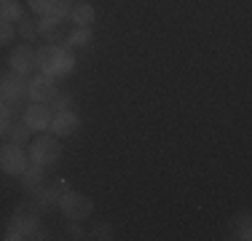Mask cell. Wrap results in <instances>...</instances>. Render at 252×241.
Segmentation results:
<instances>
[{
	"mask_svg": "<svg viewBox=\"0 0 252 241\" xmlns=\"http://www.w3.org/2000/svg\"><path fill=\"white\" fill-rule=\"evenodd\" d=\"M35 64H38L40 72H46L51 78H64V75H73L75 57L62 46H43L35 51Z\"/></svg>",
	"mask_w": 252,
	"mask_h": 241,
	"instance_id": "1",
	"label": "cell"
},
{
	"mask_svg": "<svg viewBox=\"0 0 252 241\" xmlns=\"http://www.w3.org/2000/svg\"><path fill=\"white\" fill-rule=\"evenodd\" d=\"M62 158V145H59V140L57 137H38L32 145H30V161L32 164H38V166H54L57 161Z\"/></svg>",
	"mask_w": 252,
	"mask_h": 241,
	"instance_id": "2",
	"label": "cell"
},
{
	"mask_svg": "<svg viewBox=\"0 0 252 241\" xmlns=\"http://www.w3.org/2000/svg\"><path fill=\"white\" fill-rule=\"evenodd\" d=\"M25 96H30V83L25 75L11 70L0 78V99H5V105H19Z\"/></svg>",
	"mask_w": 252,
	"mask_h": 241,
	"instance_id": "3",
	"label": "cell"
},
{
	"mask_svg": "<svg viewBox=\"0 0 252 241\" xmlns=\"http://www.w3.org/2000/svg\"><path fill=\"white\" fill-rule=\"evenodd\" d=\"M59 207H62V212L67 220H89L94 212V201L86 196H81V193H64V198L59 201Z\"/></svg>",
	"mask_w": 252,
	"mask_h": 241,
	"instance_id": "4",
	"label": "cell"
},
{
	"mask_svg": "<svg viewBox=\"0 0 252 241\" xmlns=\"http://www.w3.org/2000/svg\"><path fill=\"white\" fill-rule=\"evenodd\" d=\"M0 166H3L5 174L19 177L27 169V155H25V150H22V145H16V142L3 145V148H0Z\"/></svg>",
	"mask_w": 252,
	"mask_h": 241,
	"instance_id": "5",
	"label": "cell"
},
{
	"mask_svg": "<svg viewBox=\"0 0 252 241\" xmlns=\"http://www.w3.org/2000/svg\"><path fill=\"white\" fill-rule=\"evenodd\" d=\"M64 193H70V182H67V180H57L54 185H49V188L32 190V201L38 204L40 209L59 207V201L64 198Z\"/></svg>",
	"mask_w": 252,
	"mask_h": 241,
	"instance_id": "6",
	"label": "cell"
},
{
	"mask_svg": "<svg viewBox=\"0 0 252 241\" xmlns=\"http://www.w3.org/2000/svg\"><path fill=\"white\" fill-rule=\"evenodd\" d=\"M51 118H54V110L46 102H35V105H30L25 110V123L30 131H46Z\"/></svg>",
	"mask_w": 252,
	"mask_h": 241,
	"instance_id": "7",
	"label": "cell"
},
{
	"mask_svg": "<svg viewBox=\"0 0 252 241\" xmlns=\"http://www.w3.org/2000/svg\"><path fill=\"white\" fill-rule=\"evenodd\" d=\"M81 129V118L75 116L73 110H62V113H54L51 123H49V131L54 137H73L75 131Z\"/></svg>",
	"mask_w": 252,
	"mask_h": 241,
	"instance_id": "8",
	"label": "cell"
},
{
	"mask_svg": "<svg viewBox=\"0 0 252 241\" xmlns=\"http://www.w3.org/2000/svg\"><path fill=\"white\" fill-rule=\"evenodd\" d=\"M11 70L19 72V75H30L32 70H38V64H35V48L32 46H16L14 51H11V59H8Z\"/></svg>",
	"mask_w": 252,
	"mask_h": 241,
	"instance_id": "9",
	"label": "cell"
},
{
	"mask_svg": "<svg viewBox=\"0 0 252 241\" xmlns=\"http://www.w3.org/2000/svg\"><path fill=\"white\" fill-rule=\"evenodd\" d=\"M54 94H57V78L40 72V75H35L32 81H30V96H32L35 102H46V105H49V99Z\"/></svg>",
	"mask_w": 252,
	"mask_h": 241,
	"instance_id": "10",
	"label": "cell"
},
{
	"mask_svg": "<svg viewBox=\"0 0 252 241\" xmlns=\"http://www.w3.org/2000/svg\"><path fill=\"white\" fill-rule=\"evenodd\" d=\"M38 35H43L51 43H59L64 40V19H57V16H43L38 22Z\"/></svg>",
	"mask_w": 252,
	"mask_h": 241,
	"instance_id": "11",
	"label": "cell"
},
{
	"mask_svg": "<svg viewBox=\"0 0 252 241\" xmlns=\"http://www.w3.org/2000/svg\"><path fill=\"white\" fill-rule=\"evenodd\" d=\"M22 177V185L32 193V190H40L43 188V182H46V166H38V164H32V166H27L25 172L19 174Z\"/></svg>",
	"mask_w": 252,
	"mask_h": 241,
	"instance_id": "12",
	"label": "cell"
},
{
	"mask_svg": "<svg viewBox=\"0 0 252 241\" xmlns=\"http://www.w3.org/2000/svg\"><path fill=\"white\" fill-rule=\"evenodd\" d=\"M70 19L75 22V27H92V22L97 19V11H94L92 3H78L70 11Z\"/></svg>",
	"mask_w": 252,
	"mask_h": 241,
	"instance_id": "13",
	"label": "cell"
},
{
	"mask_svg": "<svg viewBox=\"0 0 252 241\" xmlns=\"http://www.w3.org/2000/svg\"><path fill=\"white\" fill-rule=\"evenodd\" d=\"M92 40H94V32H92V27H78L75 32H70L67 35V51L70 48H86V46H92Z\"/></svg>",
	"mask_w": 252,
	"mask_h": 241,
	"instance_id": "14",
	"label": "cell"
},
{
	"mask_svg": "<svg viewBox=\"0 0 252 241\" xmlns=\"http://www.w3.org/2000/svg\"><path fill=\"white\" fill-rule=\"evenodd\" d=\"M0 19L3 22H22L25 19L19 0H0Z\"/></svg>",
	"mask_w": 252,
	"mask_h": 241,
	"instance_id": "15",
	"label": "cell"
},
{
	"mask_svg": "<svg viewBox=\"0 0 252 241\" xmlns=\"http://www.w3.org/2000/svg\"><path fill=\"white\" fill-rule=\"evenodd\" d=\"M5 137H8V142L25 145V142L30 140V129H27V123H8V129H5Z\"/></svg>",
	"mask_w": 252,
	"mask_h": 241,
	"instance_id": "16",
	"label": "cell"
},
{
	"mask_svg": "<svg viewBox=\"0 0 252 241\" xmlns=\"http://www.w3.org/2000/svg\"><path fill=\"white\" fill-rule=\"evenodd\" d=\"M70 11H73V0H54V3H51V8H49V14H46V16L67 19V16H70Z\"/></svg>",
	"mask_w": 252,
	"mask_h": 241,
	"instance_id": "17",
	"label": "cell"
},
{
	"mask_svg": "<svg viewBox=\"0 0 252 241\" xmlns=\"http://www.w3.org/2000/svg\"><path fill=\"white\" fill-rule=\"evenodd\" d=\"M49 107L54 113H62V110H70V107H73V96L70 94H54L51 99H49Z\"/></svg>",
	"mask_w": 252,
	"mask_h": 241,
	"instance_id": "18",
	"label": "cell"
},
{
	"mask_svg": "<svg viewBox=\"0 0 252 241\" xmlns=\"http://www.w3.org/2000/svg\"><path fill=\"white\" fill-rule=\"evenodd\" d=\"M233 228H236V239H242V241H250V239H252V228H250V217H247V212L239 217V222L233 220Z\"/></svg>",
	"mask_w": 252,
	"mask_h": 241,
	"instance_id": "19",
	"label": "cell"
},
{
	"mask_svg": "<svg viewBox=\"0 0 252 241\" xmlns=\"http://www.w3.org/2000/svg\"><path fill=\"white\" fill-rule=\"evenodd\" d=\"M89 239L110 241V239H113V225H107V222H97V225L92 228V233H89Z\"/></svg>",
	"mask_w": 252,
	"mask_h": 241,
	"instance_id": "20",
	"label": "cell"
},
{
	"mask_svg": "<svg viewBox=\"0 0 252 241\" xmlns=\"http://www.w3.org/2000/svg\"><path fill=\"white\" fill-rule=\"evenodd\" d=\"M19 35L27 40V43H32V40L38 38V24L30 22V19H22V22H19Z\"/></svg>",
	"mask_w": 252,
	"mask_h": 241,
	"instance_id": "21",
	"label": "cell"
},
{
	"mask_svg": "<svg viewBox=\"0 0 252 241\" xmlns=\"http://www.w3.org/2000/svg\"><path fill=\"white\" fill-rule=\"evenodd\" d=\"M14 35H16L14 24H11V22H3V19H0V48H3V46H8L11 40H14Z\"/></svg>",
	"mask_w": 252,
	"mask_h": 241,
	"instance_id": "22",
	"label": "cell"
},
{
	"mask_svg": "<svg viewBox=\"0 0 252 241\" xmlns=\"http://www.w3.org/2000/svg\"><path fill=\"white\" fill-rule=\"evenodd\" d=\"M8 123H11V107L0 102V134H5V129H8Z\"/></svg>",
	"mask_w": 252,
	"mask_h": 241,
	"instance_id": "23",
	"label": "cell"
},
{
	"mask_svg": "<svg viewBox=\"0 0 252 241\" xmlns=\"http://www.w3.org/2000/svg\"><path fill=\"white\" fill-rule=\"evenodd\" d=\"M27 3H30V8H32V11H38V14H43V16H46L54 0H27Z\"/></svg>",
	"mask_w": 252,
	"mask_h": 241,
	"instance_id": "24",
	"label": "cell"
},
{
	"mask_svg": "<svg viewBox=\"0 0 252 241\" xmlns=\"http://www.w3.org/2000/svg\"><path fill=\"white\" fill-rule=\"evenodd\" d=\"M67 239H73V241L86 239V231H83V228L78 225V220H73V225H70V231H67Z\"/></svg>",
	"mask_w": 252,
	"mask_h": 241,
	"instance_id": "25",
	"label": "cell"
}]
</instances>
